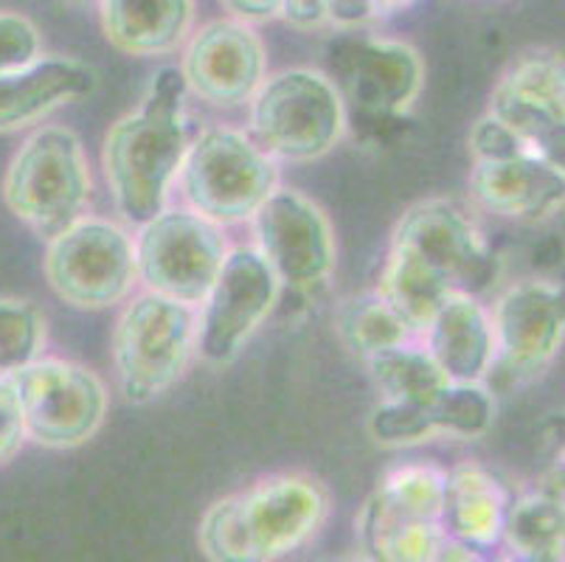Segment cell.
<instances>
[{
    "instance_id": "3957f363",
    "label": "cell",
    "mask_w": 565,
    "mask_h": 562,
    "mask_svg": "<svg viewBox=\"0 0 565 562\" xmlns=\"http://www.w3.org/2000/svg\"><path fill=\"white\" fill-rule=\"evenodd\" d=\"M0 194L7 209L49 242L87 214L94 178L82 138L63 124H40L9 161Z\"/></svg>"
},
{
    "instance_id": "d6a6232c",
    "label": "cell",
    "mask_w": 565,
    "mask_h": 562,
    "mask_svg": "<svg viewBox=\"0 0 565 562\" xmlns=\"http://www.w3.org/2000/svg\"><path fill=\"white\" fill-rule=\"evenodd\" d=\"M281 20L301 31L330 25V20H327V0H285Z\"/></svg>"
},
{
    "instance_id": "6da1fadb",
    "label": "cell",
    "mask_w": 565,
    "mask_h": 562,
    "mask_svg": "<svg viewBox=\"0 0 565 562\" xmlns=\"http://www.w3.org/2000/svg\"><path fill=\"white\" fill-rule=\"evenodd\" d=\"M189 87L178 65L156 71L138 110L118 118L102 144V169L121 220L143 225L169 205L192 138Z\"/></svg>"
},
{
    "instance_id": "8fae6325",
    "label": "cell",
    "mask_w": 565,
    "mask_h": 562,
    "mask_svg": "<svg viewBox=\"0 0 565 562\" xmlns=\"http://www.w3.org/2000/svg\"><path fill=\"white\" fill-rule=\"evenodd\" d=\"M23 414L25 439L49 450L90 442L105 425L110 394L94 369L65 358L32 360L9 374Z\"/></svg>"
},
{
    "instance_id": "7402d4cb",
    "label": "cell",
    "mask_w": 565,
    "mask_h": 562,
    "mask_svg": "<svg viewBox=\"0 0 565 562\" xmlns=\"http://www.w3.org/2000/svg\"><path fill=\"white\" fill-rule=\"evenodd\" d=\"M510 501V489L484 464H456L448 470V484H445V515H441L445 532L461 543L498 549Z\"/></svg>"
},
{
    "instance_id": "4fadbf2b",
    "label": "cell",
    "mask_w": 565,
    "mask_h": 562,
    "mask_svg": "<svg viewBox=\"0 0 565 562\" xmlns=\"http://www.w3.org/2000/svg\"><path fill=\"white\" fill-rule=\"evenodd\" d=\"M254 251L281 290L316 293L335 271V231L321 205L299 189L279 185L250 220Z\"/></svg>"
},
{
    "instance_id": "4316f807",
    "label": "cell",
    "mask_w": 565,
    "mask_h": 562,
    "mask_svg": "<svg viewBox=\"0 0 565 562\" xmlns=\"http://www.w3.org/2000/svg\"><path fill=\"white\" fill-rule=\"evenodd\" d=\"M45 340H49V321L38 304L0 296V374L3 378L43 358Z\"/></svg>"
},
{
    "instance_id": "2e32d148",
    "label": "cell",
    "mask_w": 565,
    "mask_h": 562,
    "mask_svg": "<svg viewBox=\"0 0 565 562\" xmlns=\"http://www.w3.org/2000/svg\"><path fill=\"white\" fill-rule=\"evenodd\" d=\"M178 68L189 96L217 110H239L265 82L267 51L254 25L217 18L189 34Z\"/></svg>"
},
{
    "instance_id": "52a82bcc",
    "label": "cell",
    "mask_w": 565,
    "mask_h": 562,
    "mask_svg": "<svg viewBox=\"0 0 565 562\" xmlns=\"http://www.w3.org/2000/svg\"><path fill=\"white\" fill-rule=\"evenodd\" d=\"M448 470L434 462L399 464L385 473L358 518L366 562H436L448 540L445 515Z\"/></svg>"
},
{
    "instance_id": "f1b7e54d",
    "label": "cell",
    "mask_w": 565,
    "mask_h": 562,
    "mask_svg": "<svg viewBox=\"0 0 565 562\" xmlns=\"http://www.w3.org/2000/svg\"><path fill=\"white\" fill-rule=\"evenodd\" d=\"M43 54V34L20 12L0 9V74L20 68Z\"/></svg>"
},
{
    "instance_id": "e0dca14e",
    "label": "cell",
    "mask_w": 565,
    "mask_h": 562,
    "mask_svg": "<svg viewBox=\"0 0 565 562\" xmlns=\"http://www.w3.org/2000/svg\"><path fill=\"white\" fill-rule=\"evenodd\" d=\"M487 116L501 121L529 152L563 167V56L554 51L518 56L492 87Z\"/></svg>"
},
{
    "instance_id": "cb8c5ba5",
    "label": "cell",
    "mask_w": 565,
    "mask_h": 562,
    "mask_svg": "<svg viewBox=\"0 0 565 562\" xmlns=\"http://www.w3.org/2000/svg\"><path fill=\"white\" fill-rule=\"evenodd\" d=\"M383 400L430 402L450 383L419 340H408L366 360Z\"/></svg>"
},
{
    "instance_id": "5bb4252c",
    "label": "cell",
    "mask_w": 565,
    "mask_h": 562,
    "mask_svg": "<svg viewBox=\"0 0 565 562\" xmlns=\"http://www.w3.org/2000/svg\"><path fill=\"white\" fill-rule=\"evenodd\" d=\"M281 298L279 278L254 245L231 247L212 290L198 307V354L212 365L239 358Z\"/></svg>"
},
{
    "instance_id": "7a4b0ae2",
    "label": "cell",
    "mask_w": 565,
    "mask_h": 562,
    "mask_svg": "<svg viewBox=\"0 0 565 562\" xmlns=\"http://www.w3.org/2000/svg\"><path fill=\"white\" fill-rule=\"evenodd\" d=\"M330 492L305 473H276L225 495L198 529L209 562H279L310 543L330 518Z\"/></svg>"
},
{
    "instance_id": "603a6c76",
    "label": "cell",
    "mask_w": 565,
    "mask_h": 562,
    "mask_svg": "<svg viewBox=\"0 0 565 562\" xmlns=\"http://www.w3.org/2000/svg\"><path fill=\"white\" fill-rule=\"evenodd\" d=\"M498 549L521 562H563V498L546 492V489L512 495Z\"/></svg>"
},
{
    "instance_id": "836d02e7",
    "label": "cell",
    "mask_w": 565,
    "mask_h": 562,
    "mask_svg": "<svg viewBox=\"0 0 565 562\" xmlns=\"http://www.w3.org/2000/svg\"><path fill=\"white\" fill-rule=\"evenodd\" d=\"M492 549H479V545L461 543V540L448 538L445 545H441L436 562H490Z\"/></svg>"
},
{
    "instance_id": "ba28073f",
    "label": "cell",
    "mask_w": 565,
    "mask_h": 562,
    "mask_svg": "<svg viewBox=\"0 0 565 562\" xmlns=\"http://www.w3.org/2000/svg\"><path fill=\"white\" fill-rule=\"evenodd\" d=\"M327 68L352 118L372 130L374 124H403L425 85V62L411 43L380 34L341 31L323 51Z\"/></svg>"
},
{
    "instance_id": "7c38bea8",
    "label": "cell",
    "mask_w": 565,
    "mask_h": 562,
    "mask_svg": "<svg viewBox=\"0 0 565 562\" xmlns=\"http://www.w3.org/2000/svg\"><path fill=\"white\" fill-rule=\"evenodd\" d=\"M132 247L138 287L189 307H200L231 251L223 225L174 205L138 225Z\"/></svg>"
},
{
    "instance_id": "d590c367",
    "label": "cell",
    "mask_w": 565,
    "mask_h": 562,
    "mask_svg": "<svg viewBox=\"0 0 565 562\" xmlns=\"http://www.w3.org/2000/svg\"><path fill=\"white\" fill-rule=\"evenodd\" d=\"M490 562H521V560H515V556L507 554L503 549H492V560Z\"/></svg>"
},
{
    "instance_id": "d4e9b609",
    "label": "cell",
    "mask_w": 565,
    "mask_h": 562,
    "mask_svg": "<svg viewBox=\"0 0 565 562\" xmlns=\"http://www.w3.org/2000/svg\"><path fill=\"white\" fill-rule=\"evenodd\" d=\"M335 327L343 343L363 360L399 347V343H408V340H419L411 332L408 324L377 296V290L347 298L338 307Z\"/></svg>"
},
{
    "instance_id": "9a60e30c",
    "label": "cell",
    "mask_w": 565,
    "mask_h": 562,
    "mask_svg": "<svg viewBox=\"0 0 565 562\" xmlns=\"http://www.w3.org/2000/svg\"><path fill=\"white\" fill-rule=\"evenodd\" d=\"M495 360L484 385H518L537 378L563 347L565 304L563 287L554 282H521L503 290L490 307Z\"/></svg>"
},
{
    "instance_id": "484cf974",
    "label": "cell",
    "mask_w": 565,
    "mask_h": 562,
    "mask_svg": "<svg viewBox=\"0 0 565 562\" xmlns=\"http://www.w3.org/2000/svg\"><path fill=\"white\" fill-rule=\"evenodd\" d=\"M430 422L436 436L479 439L495 420V394L484 383H448L430 400Z\"/></svg>"
},
{
    "instance_id": "f546056e",
    "label": "cell",
    "mask_w": 565,
    "mask_h": 562,
    "mask_svg": "<svg viewBox=\"0 0 565 562\" xmlns=\"http://www.w3.org/2000/svg\"><path fill=\"white\" fill-rule=\"evenodd\" d=\"M470 152L472 161H501V158H512V155L529 152V149L501 121L484 113L470 130Z\"/></svg>"
},
{
    "instance_id": "44dd1931",
    "label": "cell",
    "mask_w": 565,
    "mask_h": 562,
    "mask_svg": "<svg viewBox=\"0 0 565 562\" xmlns=\"http://www.w3.org/2000/svg\"><path fill=\"white\" fill-rule=\"evenodd\" d=\"M102 31L130 56H167L194 31L198 0H99Z\"/></svg>"
},
{
    "instance_id": "ffe728a7",
    "label": "cell",
    "mask_w": 565,
    "mask_h": 562,
    "mask_svg": "<svg viewBox=\"0 0 565 562\" xmlns=\"http://www.w3.org/2000/svg\"><path fill=\"white\" fill-rule=\"evenodd\" d=\"M419 343L450 383H484L495 360L490 307L484 298L454 293L436 309Z\"/></svg>"
},
{
    "instance_id": "8d00e7d4",
    "label": "cell",
    "mask_w": 565,
    "mask_h": 562,
    "mask_svg": "<svg viewBox=\"0 0 565 562\" xmlns=\"http://www.w3.org/2000/svg\"><path fill=\"white\" fill-rule=\"evenodd\" d=\"M68 3H76V7H96L99 0H68Z\"/></svg>"
},
{
    "instance_id": "9c48e42d",
    "label": "cell",
    "mask_w": 565,
    "mask_h": 562,
    "mask_svg": "<svg viewBox=\"0 0 565 562\" xmlns=\"http://www.w3.org/2000/svg\"><path fill=\"white\" fill-rule=\"evenodd\" d=\"M388 251L423 267L450 293L484 298L501 278V262L470 211L448 198L411 205L394 225Z\"/></svg>"
},
{
    "instance_id": "30bf717a",
    "label": "cell",
    "mask_w": 565,
    "mask_h": 562,
    "mask_svg": "<svg viewBox=\"0 0 565 562\" xmlns=\"http://www.w3.org/2000/svg\"><path fill=\"white\" fill-rule=\"evenodd\" d=\"M49 287L74 309H110L138 290L132 234L107 216L85 214L45 242Z\"/></svg>"
},
{
    "instance_id": "d6986e66",
    "label": "cell",
    "mask_w": 565,
    "mask_h": 562,
    "mask_svg": "<svg viewBox=\"0 0 565 562\" xmlns=\"http://www.w3.org/2000/svg\"><path fill=\"white\" fill-rule=\"evenodd\" d=\"M99 74L90 62L63 54H40L20 68L0 74V132L34 127L60 107L90 96Z\"/></svg>"
},
{
    "instance_id": "83f0119b",
    "label": "cell",
    "mask_w": 565,
    "mask_h": 562,
    "mask_svg": "<svg viewBox=\"0 0 565 562\" xmlns=\"http://www.w3.org/2000/svg\"><path fill=\"white\" fill-rule=\"evenodd\" d=\"M430 402H392L380 400L377 409L369 416V433L374 442L388 447L419 445L436 436L430 422Z\"/></svg>"
},
{
    "instance_id": "ac0fdd59",
    "label": "cell",
    "mask_w": 565,
    "mask_h": 562,
    "mask_svg": "<svg viewBox=\"0 0 565 562\" xmlns=\"http://www.w3.org/2000/svg\"><path fill=\"white\" fill-rule=\"evenodd\" d=\"M472 200L490 214L515 223H541L563 209V167L532 152L501 161H472Z\"/></svg>"
},
{
    "instance_id": "277c9868",
    "label": "cell",
    "mask_w": 565,
    "mask_h": 562,
    "mask_svg": "<svg viewBox=\"0 0 565 562\" xmlns=\"http://www.w3.org/2000/svg\"><path fill=\"white\" fill-rule=\"evenodd\" d=\"M186 209L223 225L254 220L270 194L281 185L279 163L248 136V130L217 124L198 130L178 172Z\"/></svg>"
},
{
    "instance_id": "5b68a950",
    "label": "cell",
    "mask_w": 565,
    "mask_h": 562,
    "mask_svg": "<svg viewBox=\"0 0 565 562\" xmlns=\"http://www.w3.org/2000/svg\"><path fill=\"white\" fill-rule=\"evenodd\" d=\"M347 130V107L321 68L267 74L248 102V136L276 163L318 161Z\"/></svg>"
},
{
    "instance_id": "1f68e13d",
    "label": "cell",
    "mask_w": 565,
    "mask_h": 562,
    "mask_svg": "<svg viewBox=\"0 0 565 562\" xmlns=\"http://www.w3.org/2000/svg\"><path fill=\"white\" fill-rule=\"evenodd\" d=\"M225 18L239 20V23L259 25L267 20H281L285 0H220Z\"/></svg>"
},
{
    "instance_id": "e575fe53",
    "label": "cell",
    "mask_w": 565,
    "mask_h": 562,
    "mask_svg": "<svg viewBox=\"0 0 565 562\" xmlns=\"http://www.w3.org/2000/svg\"><path fill=\"white\" fill-rule=\"evenodd\" d=\"M372 3V12L374 18H388V14L399 12V9H405L408 3H414V0H369Z\"/></svg>"
},
{
    "instance_id": "4dcf8cb0",
    "label": "cell",
    "mask_w": 565,
    "mask_h": 562,
    "mask_svg": "<svg viewBox=\"0 0 565 562\" xmlns=\"http://www.w3.org/2000/svg\"><path fill=\"white\" fill-rule=\"evenodd\" d=\"M25 425L20 414V402L9 378L0 374V467L12 462L25 445Z\"/></svg>"
},
{
    "instance_id": "8992f818",
    "label": "cell",
    "mask_w": 565,
    "mask_h": 562,
    "mask_svg": "<svg viewBox=\"0 0 565 562\" xmlns=\"http://www.w3.org/2000/svg\"><path fill=\"white\" fill-rule=\"evenodd\" d=\"M198 354V307L138 287L113 329V371L130 402H152L186 374Z\"/></svg>"
}]
</instances>
